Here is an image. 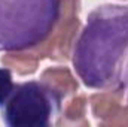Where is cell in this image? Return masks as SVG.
<instances>
[{"label": "cell", "mask_w": 128, "mask_h": 127, "mask_svg": "<svg viewBox=\"0 0 128 127\" xmlns=\"http://www.w3.org/2000/svg\"><path fill=\"white\" fill-rule=\"evenodd\" d=\"M127 51L128 6L106 5L90 14L73 51V64L85 85L107 88L119 79Z\"/></svg>", "instance_id": "cell-1"}, {"label": "cell", "mask_w": 128, "mask_h": 127, "mask_svg": "<svg viewBox=\"0 0 128 127\" xmlns=\"http://www.w3.org/2000/svg\"><path fill=\"white\" fill-rule=\"evenodd\" d=\"M61 0H0V51L45 42L58 23Z\"/></svg>", "instance_id": "cell-2"}, {"label": "cell", "mask_w": 128, "mask_h": 127, "mask_svg": "<svg viewBox=\"0 0 128 127\" xmlns=\"http://www.w3.org/2000/svg\"><path fill=\"white\" fill-rule=\"evenodd\" d=\"M61 96L48 84L28 81L15 85L3 103V121L10 127L48 126L57 114Z\"/></svg>", "instance_id": "cell-3"}, {"label": "cell", "mask_w": 128, "mask_h": 127, "mask_svg": "<svg viewBox=\"0 0 128 127\" xmlns=\"http://www.w3.org/2000/svg\"><path fill=\"white\" fill-rule=\"evenodd\" d=\"M14 88H15V84L12 81L10 70L0 67V106H3V103L8 100Z\"/></svg>", "instance_id": "cell-4"}]
</instances>
